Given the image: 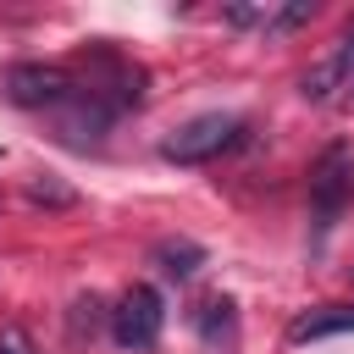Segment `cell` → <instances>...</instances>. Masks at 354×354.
I'll list each match as a JSON object with an SVG mask.
<instances>
[{
  "label": "cell",
  "mask_w": 354,
  "mask_h": 354,
  "mask_svg": "<svg viewBox=\"0 0 354 354\" xmlns=\"http://www.w3.org/2000/svg\"><path fill=\"white\" fill-rule=\"evenodd\" d=\"M337 332H354V304H321V310H304L288 326L293 343H315V337H337Z\"/></svg>",
  "instance_id": "cell-6"
},
{
  "label": "cell",
  "mask_w": 354,
  "mask_h": 354,
  "mask_svg": "<svg viewBox=\"0 0 354 354\" xmlns=\"http://www.w3.org/2000/svg\"><path fill=\"white\" fill-rule=\"evenodd\" d=\"M28 199H33V205H61V210H66V205H77V194H72L66 183H55V177H44V171H39L33 183H28Z\"/></svg>",
  "instance_id": "cell-10"
},
{
  "label": "cell",
  "mask_w": 354,
  "mask_h": 354,
  "mask_svg": "<svg viewBox=\"0 0 354 354\" xmlns=\"http://www.w3.org/2000/svg\"><path fill=\"white\" fill-rule=\"evenodd\" d=\"M0 354H39V348L22 326H0Z\"/></svg>",
  "instance_id": "cell-12"
},
{
  "label": "cell",
  "mask_w": 354,
  "mask_h": 354,
  "mask_svg": "<svg viewBox=\"0 0 354 354\" xmlns=\"http://www.w3.org/2000/svg\"><path fill=\"white\" fill-rule=\"evenodd\" d=\"M238 138H243V122H238V116L205 111V116L183 122V127H177V133L160 144V155H166L171 166H205V160H216V155L238 149Z\"/></svg>",
  "instance_id": "cell-3"
},
{
  "label": "cell",
  "mask_w": 354,
  "mask_h": 354,
  "mask_svg": "<svg viewBox=\"0 0 354 354\" xmlns=\"http://www.w3.org/2000/svg\"><path fill=\"white\" fill-rule=\"evenodd\" d=\"M315 17V6L310 0H293V6H271V28L266 33H293V28H304Z\"/></svg>",
  "instance_id": "cell-11"
},
{
  "label": "cell",
  "mask_w": 354,
  "mask_h": 354,
  "mask_svg": "<svg viewBox=\"0 0 354 354\" xmlns=\"http://www.w3.org/2000/svg\"><path fill=\"white\" fill-rule=\"evenodd\" d=\"M77 94H83L77 88V72L61 66V61H17L6 72V100L22 105V111H55L61 116Z\"/></svg>",
  "instance_id": "cell-2"
},
{
  "label": "cell",
  "mask_w": 354,
  "mask_h": 354,
  "mask_svg": "<svg viewBox=\"0 0 354 354\" xmlns=\"http://www.w3.org/2000/svg\"><path fill=\"white\" fill-rule=\"evenodd\" d=\"M160 326H166V304H160V293H155L149 282H133V288L116 299V310H111V337H116V348H127V354L155 348V343H160Z\"/></svg>",
  "instance_id": "cell-4"
},
{
  "label": "cell",
  "mask_w": 354,
  "mask_h": 354,
  "mask_svg": "<svg viewBox=\"0 0 354 354\" xmlns=\"http://www.w3.org/2000/svg\"><path fill=\"white\" fill-rule=\"evenodd\" d=\"M199 332H205V343H232V332H238L232 299H205L199 304Z\"/></svg>",
  "instance_id": "cell-8"
},
{
  "label": "cell",
  "mask_w": 354,
  "mask_h": 354,
  "mask_svg": "<svg viewBox=\"0 0 354 354\" xmlns=\"http://www.w3.org/2000/svg\"><path fill=\"white\" fill-rule=\"evenodd\" d=\"M354 199V155L348 149H326L310 171V205H315V232H326L343 205Z\"/></svg>",
  "instance_id": "cell-5"
},
{
  "label": "cell",
  "mask_w": 354,
  "mask_h": 354,
  "mask_svg": "<svg viewBox=\"0 0 354 354\" xmlns=\"http://www.w3.org/2000/svg\"><path fill=\"white\" fill-rule=\"evenodd\" d=\"M332 66H337V105H354V22L332 44Z\"/></svg>",
  "instance_id": "cell-9"
},
{
  "label": "cell",
  "mask_w": 354,
  "mask_h": 354,
  "mask_svg": "<svg viewBox=\"0 0 354 354\" xmlns=\"http://www.w3.org/2000/svg\"><path fill=\"white\" fill-rule=\"evenodd\" d=\"M155 266H160L166 277H194V271L205 266V249L188 243V238H160V243H155Z\"/></svg>",
  "instance_id": "cell-7"
},
{
  "label": "cell",
  "mask_w": 354,
  "mask_h": 354,
  "mask_svg": "<svg viewBox=\"0 0 354 354\" xmlns=\"http://www.w3.org/2000/svg\"><path fill=\"white\" fill-rule=\"evenodd\" d=\"M72 72H77L83 94H94L111 116L144 100V66H133V61H127L122 50H111V44H88Z\"/></svg>",
  "instance_id": "cell-1"
}]
</instances>
